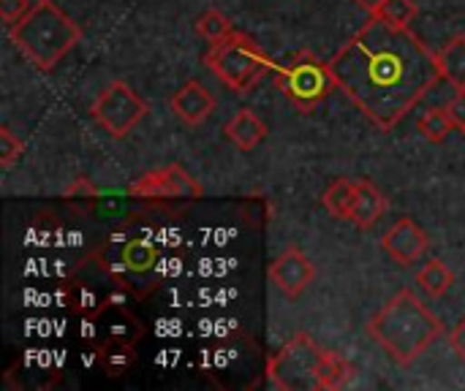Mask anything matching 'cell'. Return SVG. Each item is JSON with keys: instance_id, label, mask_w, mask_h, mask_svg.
Returning <instances> with one entry per match:
<instances>
[{"instance_id": "cell-21", "label": "cell", "mask_w": 465, "mask_h": 391, "mask_svg": "<svg viewBox=\"0 0 465 391\" xmlns=\"http://www.w3.org/2000/svg\"><path fill=\"white\" fill-rule=\"evenodd\" d=\"M417 14H420V8L414 0H384L376 16H381L398 27H409L417 19Z\"/></svg>"}, {"instance_id": "cell-5", "label": "cell", "mask_w": 465, "mask_h": 391, "mask_svg": "<svg viewBox=\"0 0 465 391\" xmlns=\"http://www.w3.org/2000/svg\"><path fill=\"white\" fill-rule=\"evenodd\" d=\"M204 63L234 93H251L253 84L272 68V60L262 52V46L237 30L215 41Z\"/></svg>"}, {"instance_id": "cell-20", "label": "cell", "mask_w": 465, "mask_h": 391, "mask_svg": "<svg viewBox=\"0 0 465 391\" xmlns=\"http://www.w3.org/2000/svg\"><path fill=\"white\" fill-rule=\"evenodd\" d=\"M98 357L104 359V367L109 376H123L131 362H134V346L128 343H109V346H101Z\"/></svg>"}, {"instance_id": "cell-19", "label": "cell", "mask_w": 465, "mask_h": 391, "mask_svg": "<svg viewBox=\"0 0 465 391\" xmlns=\"http://www.w3.org/2000/svg\"><path fill=\"white\" fill-rule=\"evenodd\" d=\"M193 30H196L202 38H207L210 44H215V41L226 38L229 33H234V24H232V19H229L226 14L210 8V11H204V14L193 22Z\"/></svg>"}, {"instance_id": "cell-24", "label": "cell", "mask_w": 465, "mask_h": 391, "mask_svg": "<svg viewBox=\"0 0 465 391\" xmlns=\"http://www.w3.org/2000/svg\"><path fill=\"white\" fill-rule=\"evenodd\" d=\"M447 112H450L455 128H460L465 133V90H458V93L452 95V101L447 103Z\"/></svg>"}, {"instance_id": "cell-25", "label": "cell", "mask_w": 465, "mask_h": 391, "mask_svg": "<svg viewBox=\"0 0 465 391\" xmlns=\"http://www.w3.org/2000/svg\"><path fill=\"white\" fill-rule=\"evenodd\" d=\"M450 346H452V351L465 362V318L450 332Z\"/></svg>"}, {"instance_id": "cell-6", "label": "cell", "mask_w": 465, "mask_h": 391, "mask_svg": "<svg viewBox=\"0 0 465 391\" xmlns=\"http://www.w3.org/2000/svg\"><path fill=\"white\" fill-rule=\"evenodd\" d=\"M278 87L300 112H313L335 87L330 65H324L313 52H297L278 73Z\"/></svg>"}, {"instance_id": "cell-23", "label": "cell", "mask_w": 465, "mask_h": 391, "mask_svg": "<svg viewBox=\"0 0 465 391\" xmlns=\"http://www.w3.org/2000/svg\"><path fill=\"white\" fill-rule=\"evenodd\" d=\"M30 8H33V3H30V0H0V16H3V22H5V24L19 22Z\"/></svg>"}, {"instance_id": "cell-4", "label": "cell", "mask_w": 465, "mask_h": 391, "mask_svg": "<svg viewBox=\"0 0 465 391\" xmlns=\"http://www.w3.org/2000/svg\"><path fill=\"white\" fill-rule=\"evenodd\" d=\"M14 46L38 68L52 71L82 38V27L57 8L54 0H38L33 8L8 27Z\"/></svg>"}, {"instance_id": "cell-18", "label": "cell", "mask_w": 465, "mask_h": 391, "mask_svg": "<svg viewBox=\"0 0 465 391\" xmlns=\"http://www.w3.org/2000/svg\"><path fill=\"white\" fill-rule=\"evenodd\" d=\"M417 128H420V133H422L430 144H444V142L450 139V133L455 131V122H452L450 112H447V106H444V109H430V112H425V114L420 117Z\"/></svg>"}, {"instance_id": "cell-16", "label": "cell", "mask_w": 465, "mask_h": 391, "mask_svg": "<svg viewBox=\"0 0 465 391\" xmlns=\"http://www.w3.org/2000/svg\"><path fill=\"white\" fill-rule=\"evenodd\" d=\"M354 201H357V180H346V177L335 180L322 196L324 210L338 220H351Z\"/></svg>"}, {"instance_id": "cell-22", "label": "cell", "mask_w": 465, "mask_h": 391, "mask_svg": "<svg viewBox=\"0 0 465 391\" xmlns=\"http://www.w3.org/2000/svg\"><path fill=\"white\" fill-rule=\"evenodd\" d=\"M22 150H25V142L16 139L8 128H0V169L3 171H8L14 166V161L22 155Z\"/></svg>"}, {"instance_id": "cell-3", "label": "cell", "mask_w": 465, "mask_h": 391, "mask_svg": "<svg viewBox=\"0 0 465 391\" xmlns=\"http://www.w3.org/2000/svg\"><path fill=\"white\" fill-rule=\"evenodd\" d=\"M267 376L275 389L330 391L349 386L357 378V367L341 354L316 346L313 337L297 335L270 357Z\"/></svg>"}, {"instance_id": "cell-9", "label": "cell", "mask_w": 465, "mask_h": 391, "mask_svg": "<svg viewBox=\"0 0 465 391\" xmlns=\"http://www.w3.org/2000/svg\"><path fill=\"white\" fill-rule=\"evenodd\" d=\"M313 278H316V267L300 248H286L270 264V280L286 299H297L300 294H305Z\"/></svg>"}, {"instance_id": "cell-15", "label": "cell", "mask_w": 465, "mask_h": 391, "mask_svg": "<svg viewBox=\"0 0 465 391\" xmlns=\"http://www.w3.org/2000/svg\"><path fill=\"white\" fill-rule=\"evenodd\" d=\"M439 71L447 82H452L458 90H465V35L450 38L439 52Z\"/></svg>"}, {"instance_id": "cell-10", "label": "cell", "mask_w": 465, "mask_h": 391, "mask_svg": "<svg viewBox=\"0 0 465 391\" xmlns=\"http://www.w3.org/2000/svg\"><path fill=\"white\" fill-rule=\"evenodd\" d=\"M428 234L411 220V218H401L384 237H381V250L401 267H411L417 264L425 253H428Z\"/></svg>"}, {"instance_id": "cell-17", "label": "cell", "mask_w": 465, "mask_h": 391, "mask_svg": "<svg viewBox=\"0 0 465 391\" xmlns=\"http://www.w3.org/2000/svg\"><path fill=\"white\" fill-rule=\"evenodd\" d=\"M417 286H420L430 299H441V297L455 286V275H452V269H450L441 259H433V261H428V264L420 269Z\"/></svg>"}, {"instance_id": "cell-12", "label": "cell", "mask_w": 465, "mask_h": 391, "mask_svg": "<svg viewBox=\"0 0 465 391\" xmlns=\"http://www.w3.org/2000/svg\"><path fill=\"white\" fill-rule=\"evenodd\" d=\"M158 261V250L153 248V242L147 239H128L120 245L117 250V264L106 267L114 278L120 275H144L155 267Z\"/></svg>"}, {"instance_id": "cell-7", "label": "cell", "mask_w": 465, "mask_h": 391, "mask_svg": "<svg viewBox=\"0 0 465 391\" xmlns=\"http://www.w3.org/2000/svg\"><path fill=\"white\" fill-rule=\"evenodd\" d=\"M93 120L114 139H125L147 114V103L139 98V93L125 84L123 79H114L109 82L101 95L93 101V109H90Z\"/></svg>"}, {"instance_id": "cell-26", "label": "cell", "mask_w": 465, "mask_h": 391, "mask_svg": "<svg viewBox=\"0 0 465 391\" xmlns=\"http://www.w3.org/2000/svg\"><path fill=\"white\" fill-rule=\"evenodd\" d=\"M354 3H357L362 11H368V14L373 16V14H379V8H381V3H384V0H354Z\"/></svg>"}, {"instance_id": "cell-14", "label": "cell", "mask_w": 465, "mask_h": 391, "mask_svg": "<svg viewBox=\"0 0 465 391\" xmlns=\"http://www.w3.org/2000/svg\"><path fill=\"white\" fill-rule=\"evenodd\" d=\"M223 133H226V139H229L237 150L251 152L253 147H259V144L264 142L267 125H264L251 109H240V112L223 125Z\"/></svg>"}, {"instance_id": "cell-2", "label": "cell", "mask_w": 465, "mask_h": 391, "mask_svg": "<svg viewBox=\"0 0 465 391\" xmlns=\"http://www.w3.org/2000/svg\"><path fill=\"white\" fill-rule=\"evenodd\" d=\"M365 332L401 367H409L444 335V321L436 318L414 291L406 288V291L395 294L368 321Z\"/></svg>"}, {"instance_id": "cell-1", "label": "cell", "mask_w": 465, "mask_h": 391, "mask_svg": "<svg viewBox=\"0 0 465 391\" xmlns=\"http://www.w3.org/2000/svg\"><path fill=\"white\" fill-rule=\"evenodd\" d=\"M335 87L381 131H392L444 79L411 27L371 16L327 63Z\"/></svg>"}, {"instance_id": "cell-11", "label": "cell", "mask_w": 465, "mask_h": 391, "mask_svg": "<svg viewBox=\"0 0 465 391\" xmlns=\"http://www.w3.org/2000/svg\"><path fill=\"white\" fill-rule=\"evenodd\" d=\"M172 112L185 122V125H202L213 109H215V98L210 95V90L202 82H185L169 101Z\"/></svg>"}, {"instance_id": "cell-13", "label": "cell", "mask_w": 465, "mask_h": 391, "mask_svg": "<svg viewBox=\"0 0 465 391\" xmlns=\"http://www.w3.org/2000/svg\"><path fill=\"white\" fill-rule=\"evenodd\" d=\"M384 212H387L384 193L373 182L357 180V201H354V212H351V220L349 223H354L357 229L368 231V229H373L381 220Z\"/></svg>"}, {"instance_id": "cell-8", "label": "cell", "mask_w": 465, "mask_h": 391, "mask_svg": "<svg viewBox=\"0 0 465 391\" xmlns=\"http://www.w3.org/2000/svg\"><path fill=\"white\" fill-rule=\"evenodd\" d=\"M128 193L136 199H202L204 188L180 163H169L139 177Z\"/></svg>"}]
</instances>
